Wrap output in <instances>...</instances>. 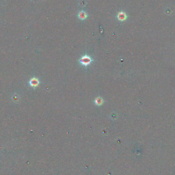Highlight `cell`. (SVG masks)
Masks as SVG:
<instances>
[{"label": "cell", "mask_w": 175, "mask_h": 175, "mask_svg": "<svg viewBox=\"0 0 175 175\" xmlns=\"http://www.w3.org/2000/svg\"><path fill=\"white\" fill-rule=\"evenodd\" d=\"M94 60L93 59L88 55H84L81 57L80 59L79 60V62L84 67H87L90 65Z\"/></svg>", "instance_id": "cell-1"}, {"label": "cell", "mask_w": 175, "mask_h": 175, "mask_svg": "<svg viewBox=\"0 0 175 175\" xmlns=\"http://www.w3.org/2000/svg\"><path fill=\"white\" fill-rule=\"evenodd\" d=\"M29 84L33 88H35L36 87H37L39 84V80L36 77H33L32 78L30 79V81H29Z\"/></svg>", "instance_id": "cell-2"}, {"label": "cell", "mask_w": 175, "mask_h": 175, "mask_svg": "<svg viewBox=\"0 0 175 175\" xmlns=\"http://www.w3.org/2000/svg\"><path fill=\"white\" fill-rule=\"evenodd\" d=\"M117 17L119 20L121 21H123L127 19V15L125 12L123 11H120L118 13Z\"/></svg>", "instance_id": "cell-3"}, {"label": "cell", "mask_w": 175, "mask_h": 175, "mask_svg": "<svg viewBox=\"0 0 175 175\" xmlns=\"http://www.w3.org/2000/svg\"><path fill=\"white\" fill-rule=\"evenodd\" d=\"M78 17L80 19L84 20L87 18L88 14L85 11L82 10V11L79 12L78 14Z\"/></svg>", "instance_id": "cell-4"}, {"label": "cell", "mask_w": 175, "mask_h": 175, "mask_svg": "<svg viewBox=\"0 0 175 175\" xmlns=\"http://www.w3.org/2000/svg\"><path fill=\"white\" fill-rule=\"evenodd\" d=\"M94 102L96 105L100 106V105H101L103 103L104 100L101 97H98L95 99Z\"/></svg>", "instance_id": "cell-5"}]
</instances>
